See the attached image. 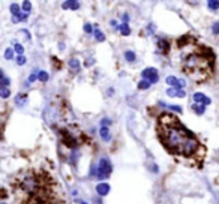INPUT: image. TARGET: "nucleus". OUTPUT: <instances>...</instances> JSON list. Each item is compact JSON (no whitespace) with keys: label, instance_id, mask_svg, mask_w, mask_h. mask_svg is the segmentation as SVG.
Wrapping results in <instances>:
<instances>
[{"label":"nucleus","instance_id":"obj_1","mask_svg":"<svg viewBox=\"0 0 219 204\" xmlns=\"http://www.w3.org/2000/svg\"><path fill=\"white\" fill-rule=\"evenodd\" d=\"M158 135L170 152L182 156H194L198 149V140L185 128L171 113L159 114Z\"/></svg>","mask_w":219,"mask_h":204},{"label":"nucleus","instance_id":"obj_2","mask_svg":"<svg viewBox=\"0 0 219 204\" xmlns=\"http://www.w3.org/2000/svg\"><path fill=\"white\" fill-rule=\"evenodd\" d=\"M183 71L195 81H203L209 77L212 68L206 54L191 53L183 59Z\"/></svg>","mask_w":219,"mask_h":204},{"label":"nucleus","instance_id":"obj_3","mask_svg":"<svg viewBox=\"0 0 219 204\" xmlns=\"http://www.w3.org/2000/svg\"><path fill=\"white\" fill-rule=\"evenodd\" d=\"M111 171H113V165H111V161L108 158H102L98 161V165H96V174H95V177H98L99 180H105V179H108L110 177V174H111Z\"/></svg>","mask_w":219,"mask_h":204},{"label":"nucleus","instance_id":"obj_4","mask_svg":"<svg viewBox=\"0 0 219 204\" xmlns=\"http://www.w3.org/2000/svg\"><path fill=\"white\" fill-rule=\"evenodd\" d=\"M141 77H143V80L149 81L150 84H155V83L159 81V74H158V71H156L155 68L143 69V71H141Z\"/></svg>","mask_w":219,"mask_h":204},{"label":"nucleus","instance_id":"obj_5","mask_svg":"<svg viewBox=\"0 0 219 204\" xmlns=\"http://www.w3.org/2000/svg\"><path fill=\"white\" fill-rule=\"evenodd\" d=\"M165 81H167V84H168L170 87H174V89H185V87H186V81H185V80L176 78L173 75L167 77Z\"/></svg>","mask_w":219,"mask_h":204},{"label":"nucleus","instance_id":"obj_6","mask_svg":"<svg viewBox=\"0 0 219 204\" xmlns=\"http://www.w3.org/2000/svg\"><path fill=\"white\" fill-rule=\"evenodd\" d=\"M192 102H194V104H200V105L207 107V105L212 104V99L207 98L206 95H203V93H195V95L192 96Z\"/></svg>","mask_w":219,"mask_h":204},{"label":"nucleus","instance_id":"obj_7","mask_svg":"<svg viewBox=\"0 0 219 204\" xmlns=\"http://www.w3.org/2000/svg\"><path fill=\"white\" fill-rule=\"evenodd\" d=\"M96 192L99 194L101 197L108 195V194H110V185H108V183H99V185L96 186Z\"/></svg>","mask_w":219,"mask_h":204},{"label":"nucleus","instance_id":"obj_8","mask_svg":"<svg viewBox=\"0 0 219 204\" xmlns=\"http://www.w3.org/2000/svg\"><path fill=\"white\" fill-rule=\"evenodd\" d=\"M62 8H63V9H74V11H77V9L80 8V2H72V0L63 2V3H62Z\"/></svg>","mask_w":219,"mask_h":204},{"label":"nucleus","instance_id":"obj_9","mask_svg":"<svg viewBox=\"0 0 219 204\" xmlns=\"http://www.w3.org/2000/svg\"><path fill=\"white\" fill-rule=\"evenodd\" d=\"M99 135H101V138H102L104 141H110V140H111L110 129H108L107 126H101V128H99Z\"/></svg>","mask_w":219,"mask_h":204},{"label":"nucleus","instance_id":"obj_10","mask_svg":"<svg viewBox=\"0 0 219 204\" xmlns=\"http://www.w3.org/2000/svg\"><path fill=\"white\" fill-rule=\"evenodd\" d=\"M68 66L71 68V71L74 74H77L80 71V62H78V59H71L69 62H68Z\"/></svg>","mask_w":219,"mask_h":204},{"label":"nucleus","instance_id":"obj_11","mask_svg":"<svg viewBox=\"0 0 219 204\" xmlns=\"http://www.w3.org/2000/svg\"><path fill=\"white\" fill-rule=\"evenodd\" d=\"M191 110H192V111H195V113L198 114V116H203V114L206 113V107H204V105H200V104H194V102L191 104Z\"/></svg>","mask_w":219,"mask_h":204},{"label":"nucleus","instance_id":"obj_12","mask_svg":"<svg viewBox=\"0 0 219 204\" xmlns=\"http://www.w3.org/2000/svg\"><path fill=\"white\" fill-rule=\"evenodd\" d=\"M158 48L162 53H168L170 50V42H167L165 39H158Z\"/></svg>","mask_w":219,"mask_h":204},{"label":"nucleus","instance_id":"obj_13","mask_svg":"<svg viewBox=\"0 0 219 204\" xmlns=\"http://www.w3.org/2000/svg\"><path fill=\"white\" fill-rule=\"evenodd\" d=\"M26 102H27V93H21V95L15 96V105L17 107H23Z\"/></svg>","mask_w":219,"mask_h":204},{"label":"nucleus","instance_id":"obj_14","mask_svg":"<svg viewBox=\"0 0 219 204\" xmlns=\"http://www.w3.org/2000/svg\"><path fill=\"white\" fill-rule=\"evenodd\" d=\"M159 107H167L168 110H171V111H176V113H183V108L182 107H179V105H167L165 102L159 101V104H158Z\"/></svg>","mask_w":219,"mask_h":204},{"label":"nucleus","instance_id":"obj_15","mask_svg":"<svg viewBox=\"0 0 219 204\" xmlns=\"http://www.w3.org/2000/svg\"><path fill=\"white\" fill-rule=\"evenodd\" d=\"M117 30L120 32V33L123 35V36H128V35L131 33V27L128 26V24H125V23H122L119 27H117Z\"/></svg>","mask_w":219,"mask_h":204},{"label":"nucleus","instance_id":"obj_16","mask_svg":"<svg viewBox=\"0 0 219 204\" xmlns=\"http://www.w3.org/2000/svg\"><path fill=\"white\" fill-rule=\"evenodd\" d=\"M125 60H126L128 63H134V62L137 60L135 53H134V51H126V53H125Z\"/></svg>","mask_w":219,"mask_h":204},{"label":"nucleus","instance_id":"obj_17","mask_svg":"<svg viewBox=\"0 0 219 204\" xmlns=\"http://www.w3.org/2000/svg\"><path fill=\"white\" fill-rule=\"evenodd\" d=\"M93 35H95V39L98 41V42H104L105 41V35L99 30V29H96V30H93Z\"/></svg>","mask_w":219,"mask_h":204},{"label":"nucleus","instance_id":"obj_18","mask_svg":"<svg viewBox=\"0 0 219 204\" xmlns=\"http://www.w3.org/2000/svg\"><path fill=\"white\" fill-rule=\"evenodd\" d=\"M11 14H12V17H18V15L21 14V8H20L17 3H12L11 5Z\"/></svg>","mask_w":219,"mask_h":204},{"label":"nucleus","instance_id":"obj_19","mask_svg":"<svg viewBox=\"0 0 219 204\" xmlns=\"http://www.w3.org/2000/svg\"><path fill=\"white\" fill-rule=\"evenodd\" d=\"M207 8L210 11H218L219 9V2L218 0H209L207 2Z\"/></svg>","mask_w":219,"mask_h":204},{"label":"nucleus","instance_id":"obj_20","mask_svg":"<svg viewBox=\"0 0 219 204\" xmlns=\"http://www.w3.org/2000/svg\"><path fill=\"white\" fill-rule=\"evenodd\" d=\"M9 96H11V90H9V87H3V86H2V89H0V98L8 99Z\"/></svg>","mask_w":219,"mask_h":204},{"label":"nucleus","instance_id":"obj_21","mask_svg":"<svg viewBox=\"0 0 219 204\" xmlns=\"http://www.w3.org/2000/svg\"><path fill=\"white\" fill-rule=\"evenodd\" d=\"M21 11H23L24 14H29V12L32 11V2H29V0H26V2H23V6H21Z\"/></svg>","mask_w":219,"mask_h":204},{"label":"nucleus","instance_id":"obj_22","mask_svg":"<svg viewBox=\"0 0 219 204\" xmlns=\"http://www.w3.org/2000/svg\"><path fill=\"white\" fill-rule=\"evenodd\" d=\"M48 78H50V77H48V72H45V71H39V72H38V80H39V81L47 83Z\"/></svg>","mask_w":219,"mask_h":204},{"label":"nucleus","instance_id":"obj_23","mask_svg":"<svg viewBox=\"0 0 219 204\" xmlns=\"http://www.w3.org/2000/svg\"><path fill=\"white\" fill-rule=\"evenodd\" d=\"M14 51H15L18 56H23L24 54V47L21 45V44H18V42H15V44H14Z\"/></svg>","mask_w":219,"mask_h":204},{"label":"nucleus","instance_id":"obj_24","mask_svg":"<svg viewBox=\"0 0 219 204\" xmlns=\"http://www.w3.org/2000/svg\"><path fill=\"white\" fill-rule=\"evenodd\" d=\"M150 86H152V84H150L149 81H146V80H141V81L138 83V89L140 90H147Z\"/></svg>","mask_w":219,"mask_h":204},{"label":"nucleus","instance_id":"obj_25","mask_svg":"<svg viewBox=\"0 0 219 204\" xmlns=\"http://www.w3.org/2000/svg\"><path fill=\"white\" fill-rule=\"evenodd\" d=\"M14 48H6V51H5V59L6 60H11V59H14Z\"/></svg>","mask_w":219,"mask_h":204},{"label":"nucleus","instance_id":"obj_26","mask_svg":"<svg viewBox=\"0 0 219 204\" xmlns=\"http://www.w3.org/2000/svg\"><path fill=\"white\" fill-rule=\"evenodd\" d=\"M38 72H39V71H33V74H32V75H30V77H29V81H27V86H29V84H32V83H35L36 80H38Z\"/></svg>","mask_w":219,"mask_h":204},{"label":"nucleus","instance_id":"obj_27","mask_svg":"<svg viewBox=\"0 0 219 204\" xmlns=\"http://www.w3.org/2000/svg\"><path fill=\"white\" fill-rule=\"evenodd\" d=\"M84 32L87 35H90V33H93V26L90 23H86L84 24Z\"/></svg>","mask_w":219,"mask_h":204},{"label":"nucleus","instance_id":"obj_28","mask_svg":"<svg viewBox=\"0 0 219 204\" xmlns=\"http://www.w3.org/2000/svg\"><path fill=\"white\" fill-rule=\"evenodd\" d=\"M176 98H186V92H185V89H177V92H176Z\"/></svg>","mask_w":219,"mask_h":204},{"label":"nucleus","instance_id":"obj_29","mask_svg":"<svg viewBox=\"0 0 219 204\" xmlns=\"http://www.w3.org/2000/svg\"><path fill=\"white\" fill-rule=\"evenodd\" d=\"M26 62H27V59H26V56H18L17 57V63H18V65H20V66H21V65H26Z\"/></svg>","mask_w":219,"mask_h":204},{"label":"nucleus","instance_id":"obj_30","mask_svg":"<svg viewBox=\"0 0 219 204\" xmlns=\"http://www.w3.org/2000/svg\"><path fill=\"white\" fill-rule=\"evenodd\" d=\"M176 92H177V89H174V87H170V89L167 90V95H168L170 98H176Z\"/></svg>","mask_w":219,"mask_h":204},{"label":"nucleus","instance_id":"obj_31","mask_svg":"<svg viewBox=\"0 0 219 204\" xmlns=\"http://www.w3.org/2000/svg\"><path fill=\"white\" fill-rule=\"evenodd\" d=\"M212 32H213L215 35H219V21L213 23V26H212Z\"/></svg>","mask_w":219,"mask_h":204},{"label":"nucleus","instance_id":"obj_32","mask_svg":"<svg viewBox=\"0 0 219 204\" xmlns=\"http://www.w3.org/2000/svg\"><path fill=\"white\" fill-rule=\"evenodd\" d=\"M110 125H111V119L105 117V119H102V120H101V126H107V128H108Z\"/></svg>","mask_w":219,"mask_h":204},{"label":"nucleus","instance_id":"obj_33","mask_svg":"<svg viewBox=\"0 0 219 204\" xmlns=\"http://www.w3.org/2000/svg\"><path fill=\"white\" fill-rule=\"evenodd\" d=\"M0 84H2L3 87H8V86L11 84V81H9V78H6V77H5L3 80H0Z\"/></svg>","mask_w":219,"mask_h":204},{"label":"nucleus","instance_id":"obj_34","mask_svg":"<svg viewBox=\"0 0 219 204\" xmlns=\"http://www.w3.org/2000/svg\"><path fill=\"white\" fill-rule=\"evenodd\" d=\"M27 18H29V14H24V12L20 14V23L21 21H27Z\"/></svg>","mask_w":219,"mask_h":204},{"label":"nucleus","instance_id":"obj_35","mask_svg":"<svg viewBox=\"0 0 219 204\" xmlns=\"http://www.w3.org/2000/svg\"><path fill=\"white\" fill-rule=\"evenodd\" d=\"M20 32H21V33H23L24 36H26V38H27L29 41H30V33H29V30H26V29H23V30H20Z\"/></svg>","mask_w":219,"mask_h":204},{"label":"nucleus","instance_id":"obj_36","mask_svg":"<svg viewBox=\"0 0 219 204\" xmlns=\"http://www.w3.org/2000/svg\"><path fill=\"white\" fill-rule=\"evenodd\" d=\"M128 21H129V15H128V14H123V23L128 24Z\"/></svg>","mask_w":219,"mask_h":204},{"label":"nucleus","instance_id":"obj_37","mask_svg":"<svg viewBox=\"0 0 219 204\" xmlns=\"http://www.w3.org/2000/svg\"><path fill=\"white\" fill-rule=\"evenodd\" d=\"M12 23H20V15L18 17H12Z\"/></svg>","mask_w":219,"mask_h":204},{"label":"nucleus","instance_id":"obj_38","mask_svg":"<svg viewBox=\"0 0 219 204\" xmlns=\"http://www.w3.org/2000/svg\"><path fill=\"white\" fill-rule=\"evenodd\" d=\"M3 78H5V75H3V71L0 69V80H3Z\"/></svg>","mask_w":219,"mask_h":204},{"label":"nucleus","instance_id":"obj_39","mask_svg":"<svg viewBox=\"0 0 219 204\" xmlns=\"http://www.w3.org/2000/svg\"><path fill=\"white\" fill-rule=\"evenodd\" d=\"M80 204H87V203H84V201H83V203H80Z\"/></svg>","mask_w":219,"mask_h":204},{"label":"nucleus","instance_id":"obj_40","mask_svg":"<svg viewBox=\"0 0 219 204\" xmlns=\"http://www.w3.org/2000/svg\"><path fill=\"white\" fill-rule=\"evenodd\" d=\"M0 204H6V203H0Z\"/></svg>","mask_w":219,"mask_h":204},{"label":"nucleus","instance_id":"obj_41","mask_svg":"<svg viewBox=\"0 0 219 204\" xmlns=\"http://www.w3.org/2000/svg\"><path fill=\"white\" fill-rule=\"evenodd\" d=\"M0 89H2V84H0Z\"/></svg>","mask_w":219,"mask_h":204}]
</instances>
